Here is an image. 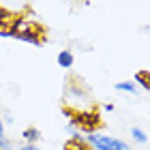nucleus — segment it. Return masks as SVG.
<instances>
[{
	"instance_id": "nucleus-1",
	"label": "nucleus",
	"mask_w": 150,
	"mask_h": 150,
	"mask_svg": "<svg viewBox=\"0 0 150 150\" xmlns=\"http://www.w3.org/2000/svg\"><path fill=\"white\" fill-rule=\"evenodd\" d=\"M86 142L90 146H94L97 150H131L129 144H125L122 139L107 137V135H97V133H88Z\"/></svg>"
},
{
	"instance_id": "nucleus-2",
	"label": "nucleus",
	"mask_w": 150,
	"mask_h": 150,
	"mask_svg": "<svg viewBox=\"0 0 150 150\" xmlns=\"http://www.w3.org/2000/svg\"><path fill=\"white\" fill-rule=\"evenodd\" d=\"M73 122H75L77 127L86 129L88 133H94V129L101 125L99 116L92 114V112H77V114H73Z\"/></svg>"
},
{
	"instance_id": "nucleus-3",
	"label": "nucleus",
	"mask_w": 150,
	"mask_h": 150,
	"mask_svg": "<svg viewBox=\"0 0 150 150\" xmlns=\"http://www.w3.org/2000/svg\"><path fill=\"white\" fill-rule=\"evenodd\" d=\"M28 32H37V28H35L32 22H28V19H24V17H17L15 22H13V37L28 35Z\"/></svg>"
},
{
	"instance_id": "nucleus-4",
	"label": "nucleus",
	"mask_w": 150,
	"mask_h": 150,
	"mask_svg": "<svg viewBox=\"0 0 150 150\" xmlns=\"http://www.w3.org/2000/svg\"><path fill=\"white\" fill-rule=\"evenodd\" d=\"M73 62H75V56H73L69 50H64V52H60V54H58V64L62 67V69H71Z\"/></svg>"
},
{
	"instance_id": "nucleus-5",
	"label": "nucleus",
	"mask_w": 150,
	"mask_h": 150,
	"mask_svg": "<svg viewBox=\"0 0 150 150\" xmlns=\"http://www.w3.org/2000/svg\"><path fill=\"white\" fill-rule=\"evenodd\" d=\"M135 81H137L142 88L150 90V71H137L135 73Z\"/></svg>"
},
{
	"instance_id": "nucleus-6",
	"label": "nucleus",
	"mask_w": 150,
	"mask_h": 150,
	"mask_svg": "<svg viewBox=\"0 0 150 150\" xmlns=\"http://www.w3.org/2000/svg\"><path fill=\"white\" fill-rule=\"evenodd\" d=\"M24 139L28 142V144H35L37 139H41V133H39V129H35V127H28V129H24Z\"/></svg>"
},
{
	"instance_id": "nucleus-7",
	"label": "nucleus",
	"mask_w": 150,
	"mask_h": 150,
	"mask_svg": "<svg viewBox=\"0 0 150 150\" xmlns=\"http://www.w3.org/2000/svg\"><path fill=\"white\" fill-rule=\"evenodd\" d=\"M64 150H88V148H84V139H79V135H75L73 139L67 142Z\"/></svg>"
},
{
	"instance_id": "nucleus-8",
	"label": "nucleus",
	"mask_w": 150,
	"mask_h": 150,
	"mask_svg": "<svg viewBox=\"0 0 150 150\" xmlns=\"http://www.w3.org/2000/svg\"><path fill=\"white\" fill-rule=\"evenodd\" d=\"M116 90H122V92H131V94H135V92H137V88H135L131 81H118V84H116Z\"/></svg>"
},
{
	"instance_id": "nucleus-9",
	"label": "nucleus",
	"mask_w": 150,
	"mask_h": 150,
	"mask_svg": "<svg viewBox=\"0 0 150 150\" xmlns=\"http://www.w3.org/2000/svg\"><path fill=\"white\" fill-rule=\"evenodd\" d=\"M131 135H133V139H135V142H139V144H146V142H148V135L142 131V129H137V127L131 129Z\"/></svg>"
},
{
	"instance_id": "nucleus-10",
	"label": "nucleus",
	"mask_w": 150,
	"mask_h": 150,
	"mask_svg": "<svg viewBox=\"0 0 150 150\" xmlns=\"http://www.w3.org/2000/svg\"><path fill=\"white\" fill-rule=\"evenodd\" d=\"M67 131H69V133L73 135V137H75V135H77V125H73V122H69V125H67Z\"/></svg>"
},
{
	"instance_id": "nucleus-11",
	"label": "nucleus",
	"mask_w": 150,
	"mask_h": 150,
	"mask_svg": "<svg viewBox=\"0 0 150 150\" xmlns=\"http://www.w3.org/2000/svg\"><path fill=\"white\" fill-rule=\"evenodd\" d=\"M22 150H41V148H37L35 144H26V146H22Z\"/></svg>"
},
{
	"instance_id": "nucleus-12",
	"label": "nucleus",
	"mask_w": 150,
	"mask_h": 150,
	"mask_svg": "<svg viewBox=\"0 0 150 150\" xmlns=\"http://www.w3.org/2000/svg\"><path fill=\"white\" fill-rule=\"evenodd\" d=\"M4 17H6V11L2 9V6H0V22H2V19H4Z\"/></svg>"
},
{
	"instance_id": "nucleus-13",
	"label": "nucleus",
	"mask_w": 150,
	"mask_h": 150,
	"mask_svg": "<svg viewBox=\"0 0 150 150\" xmlns=\"http://www.w3.org/2000/svg\"><path fill=\"white\" fill-rule=\"evenodd\" d=\"M0 133H2V120H0Z\"/></svg>"
},
{
	"instance_id": "nucleus-14",
	"label": "nucleus",
	"mask_w": 150,
	"mask_h": 150,
	"mask_svg": "<svg viewBox=\"0 0 150 150\" xmlns=\"http://www.w3.org/2000/svg\"><path fill=\"white\" fill-rule=\"evenodd\" d=\"M146 32H150V26H146Z\"/></svg>"
}]
</instances>
